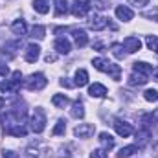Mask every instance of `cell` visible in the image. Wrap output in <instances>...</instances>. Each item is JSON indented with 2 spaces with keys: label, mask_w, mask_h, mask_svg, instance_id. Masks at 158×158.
<instances>
[{
  "label": "cell",
  "mask_w": 158,
  "mask_h": 158,
  "mask_svg": "<svg viewBox=\"0 0 158 158\" xmlns=\"http://www.w3.org/2000/svg\"><path fill=\"white\" fill-rule=\"evenodd\" d=\"M138 145H127V147H121L119 149V153H118V156L119 158H127V156H132L134 153H138Z\"/></svg>",
  "instance_id": "cell-24"
},
{
  "label": "cell",
  "mask_w": 158,
  "mask_h": 158,
  "mask_svg": "<svg viewBox=\"0 0 158 158\" xmlns=\"http://www.w3.org/2000/svg\"><path fill=\"white\" fill-rule=\"evenodd\" d=\"M149 138H151V131H149V129L138 131V132H136V145H138V147H143V145L149 142Z\"/></svg>",
  "instance_id": "cell-17"
},
{
  "label": "cell",
  "mask_w": 158,
  "mask_h": 158,
  "mask_svg": "<svg viewBox=\"0 0 158 158\" xmlns=\"http://www.w3.org/2000/svg\"><path fill=\"white\" fill-rule=\"evenodd\" d=\"M20 85H22V74L17 70V72H13L11 79H7V81L2 85V92H4V94H17L19 88H20Z\"/></svg>",
  "instance_id": "cell-2"
},
{
  "label": "cell",
  "mask_w": 158,
  "mask_h": 158,
  "mask_svg": "<svg viewBox=\"0 0 158 158\" xmlns=\"http://www.w3.org/2000/svg\"><path fill=\"white\" fill-rule=\"evenodd\" d=\"M90 158H109L107 156V151L105 149H96L90 153Z\"/></svg>",
  "instance_id": "cell-35"
},
{
  "label": "cell",
  "mask_w": 158,
  "mask_h": 158,
  "mask_svg": "<svg viewBox=\"0 0 158 158\" xmlns=\"http://www.w3.org/2000/svg\"><path fill=\"white\" fill-rule=\"evenodd\" d=\"M61 85H63V86H66V88L74 86V83H70V81H66V79H61Z\"/></svg>",
  "instance_id": "cell-40"
},
{
  "label": "cell",
  "mask_w": 158,
  "mask_h": 158,
  "mask_svg": "<svg viewBox=\"0 0 158 158\" xmlns=\"http://www.w3.org/2000/svg\"><path fill=\"white\" fill-rule=\"evenodd\" d=\"M52 103H53L57 109H64V107L68 105V98H66L64 94H55V96L52 98Z\"/></svg>",
  "instance_id": "cell-22"
},
{
  "label": "cell",
  "mask_w": 158,
  "mask_h": 158,
  "mask_svg": "<svg viewBox=\"0 0 158 158\" xmlns=\"http://www.w3.org/2000/svg\"><path fill=\"white\" fill-rule=\"evenodd\" d=\"M94 132H96V127L92 123H79L77 127L74 129V134L77 138H90Z\"/></svg>",
  "instance_id": "cell-8"
},
{
  "label": "cell",
  "mask_w": 158,
  "mask_h": 158,
  "mask_svg": "<svg viewBox=\"0 0 158 158\" xmlns=\"http://www.w3.org/2000/svg\"><path fill=\"white\" fill-rule=\"evenodd\" d=\"M88 83V74H86V70H77L76 72V81H74V85L76 86H85Z\"/></svg>",
  "instance_id": "cell-23"
},
{
  "label": "cell",
  "mask_w": 158,
  "mask_h": 158,
  "mask_svg": "<svg viewBox=\"0 0 158 158\" xmlns=\"http://www.w3.org/2000/svg\"><path fill=\"white\" fill-rule=\"evenodd\" d=\"M4 107H6V99H4V98H0V110H2Z\"/></svg>",
  "instance_id": "cell-42"
},
{
  "label": "cell",
  "mask_w": 158,
  "mask_h": 158,
  "mask_svg": "<svg viewBox=\"0 0 158 158\" xmlns=\"http://www.w3.org/2000/svg\"><path fill=\"white\" fill-rule=\"evenodd\" d=\"M68 13V4L66 0H57L55 2V15L61 17V15H66Z\"/></svg>",
  "instance_id": "cell-26"
},
{
  "label": "cell",
  "mask_w": 158,
  "mask_h": 158,
  "mask_svg": "<svg viewBox=\"0 0 158 158\" xmlns=\"http://www.w3.org/2000/svg\"><path fill=\"white\" fill-rule=\"evenodd\" d=\"M153 74H155V79L158 81V68H156V70H153Z\"/></svg>",
  "instance_id": "cell-43"
},
{
  "label": "cell",
  "mask_w": 158,
  "mask_h": 158,
  "mask_svg": "<svg viewBox=\"0 0 158 158\" xmlns=\"http://www.w3.org/2000/svg\"><path fill=\"white\" fill-rule=\"evenodd\" d=\"M132 70H134V74H140V76L149 77L153 74V64H149V63H134L132 64Z\"/></svg>",
  "instance_id": "cell-12"
},
{
  "label": "cell",
  "mask_w": 158,
  "mask_h": 158,
  "mask_svg": "<svg viewBox=\"0 0 158 158\" xmlns=\"http://www.w3.org/2000/svg\"><path fill=\"white\" fill-rule=\"evenodd\" d=\"M94 48H96L98 52H103V44H101V42H96V44H94Z\"/></svg>",
  "instance_id": "cell-41"
},
{
  "label": "cell",
  "mask_w": 158,
  "mask_h": 158,
  "mask_svg": "<svg viewBox=\"0 0 158 158\" xmlns=\"http://www.w3.org/2000/svg\"><path fill=\"white\" fill-rule=\"evenodd\" d=\"M88 94H90L92 98H105V96H107V88H105L101 83H94V85L88 86Z\"/></svg>",
  "instance_id": "cell-15"
},
{
  "label": "cell",
  "mask_w": 158,
  "mask_h": 158,
  "mask_svg": "<svg viewBox=\"0 0 158 158\" xmlns=\"http://www.w3.org/2000/svg\"><path fill=\"white\" fill-rule=\"evenodd\" d=\"M7 74H9V68H7V64H4V63L0 61V76H4V77H6Z\"/></svg>",
  "instance_id": "cell-38"
},
{
  "label": "cell",
  "mask_w": 158,
  "mask_h": 158,
  "mask_svg": "<svg viewBox=\"0 0 158 158\" xmlns=\"http://www.w3.org/2000/svg\"><path fill=\"white\" fill-rule=\"evenodd\" d=\"M53 48L57 50V53H63V55L70 53V50H72V46H70V40H68V39H64V37H59V39L55 40Z\"/></svg>",
  "instance_id": "cell-13"
},
{
  "label": "cell",
  "mask_w": 158,
  "mask_h": 158,
  "mask_svg": "<svg viewBox=\"0 0 158 158\" xmlns=\"http://www.w3.org/2000/svg\"><path fill=\"white\" fill-rule=\"evenodd\" d=\"M44 61H46V63H53V61H55V55H53V53H48V55L44 57Z\"/></svg>",
  "instance_id": "cell-39"
},
{
  "label": "cell",
  "mask_w": 158,
  "mask_h": 158,
  "mask_svg": "<svg viewBox=\"0 0 158 158\" xmlns=\"http://www.w3.org/2000/svg\"><path fill=\"white\" fill-rule=\"evenodd\" d=\"M116 17H118L119 20H123V22H129V20H132L134 13H132V9L127 7V6H118V7H116Z\"/></svg>",
  "instance_id": "cell-14"
},
{
  "label": "cell",
  "mask_w": 158,
  "mask_h": 158,
  "mask_svg": "<svg viewBox=\"0 0 158 158\" xmlns=\"http://www.w3.org/2000/svg\"><path fill=\"white\" fill-rule=\"evenodd\" d=\"M46 83H48V79L44 74H31L30 77L26 79V88L28 90H42L44 86H46Z\"/></svg>",
  "instance_id": "cell-4"
},
{
  "label": "cell",
  "mask_w": 158,
  "mask_h": 158,
  "mask_svg": "<svg viewBox=\"0 0 158 158\" xmlns=\"http://www.w3.org/2000/svg\"><path fill=\"white\" fill-rule=\"evenodd\" d=\"M44 129H46V114H44V110L40 107H37L33 116H31V131L40 134Z\"/></svg>",
  "instance_id": "cell-3"
},
{
  "label": "cell",
  "mask_w": 158,
  "mask_h": 158,
  "mask_svg": "<svg viewBox=\"0 0 158 158\" xmlns=\"http://www.w3.org/2000/svg\"><path fill=\"white\" fill-rule=\"evenodd\" d=\"M143 98H145L147 101H158V92L153 90V88H149V90L143 92Z\"/></svg>",
  "instance_id": "cell-34"
},
{
  "label": "cell",
  "mask_w": 158,
  "mask_h": 158,
  "mask_svg": "<svg viewBox=\"0 0 158 158\" xmlns=\"http://www.w3.org/2000/svg\"><path fill=\"white\" fill-rule=\"evenodd\" d=\"M151 0H129V4L131 6H136V7H143V6H147Z\"/></svg>",
  "instance_id": "cell-36"
},
{
  "label": "cell",
  "mask_w": 158,
  "mask_h": 158,
  "mask_svg": "<svg viewBox=\"0 0 158 158\" xmlns=\"http://www.w3.org/2000/svg\"><path fill=\"white\" fill-rule=\"evenodd\" d=\"M64 131H66V121L64 119H57V123H55V127H53V134L55 136H61V134H64Z\"/></svg>",
  "instance_id": "cell-29"
},
{
  "label": "cell",
  "mask_w": 158,
  "mask_h": 158,
  "mask_svg": "<svg viewBox=\"0 0 158 158\" xmlns=\"http://www.w3.org/2000/svg\"><path fill=\"white\" fill-rule=\"evenodd\" d=\"M147 83V77L145 76H140V74H132L131 77H129V85L131 86H142V85H145Z\"/></svg>",
  "instance_id": "cell-25"
},
{
  "label": "cell",
  "mask_w": 158,
  "mask_h": 158,
  "mask_svg": "<svg viewBox=\"0 0 158 158\" xmlns=\"http://www.w3.org/2000/svg\"><path fill=\"white\" fill-rule=\"evenodd\" d=\"M112 53L116 59H125V52H123V44H112Z\"/></svg>",
  "instance_id": "cell-32"
},
{
  "label": "cell",
  "mask_w": 158,
  "mask_h": 158,
  "mask_svg": "<svg viewBox=\"0 0 158 158\" xmlns=\"http://www.w3.org/2000/svg\"><path fill=\"white\" fill-rule=\"evenodd\" d=\"M2 158H19V155L15 151H9V149H4L2 151Z\"/></svg>",
  "instance_id": "cell-37"
},
{
  "label": "cell",
  "mask_w": 158,
  "mask_h": 158,
  "mask_svg": "<svg viewBox=\"0 0 158 158\" xmlns=\"http://www.w3.org/2000/svg\"><path fill=\"white\" fill-rule=\"evenodd\" d=\"M145 42H147L149 50H153L155 53H158V37H155V35H147Z\"/></svg>",
  "instance_id": "cell-31"
},
{
  "label": "cell",
  "mask_w": 158,
  "mask_h": 158,
  "mask_svg": "<svg viewBox=\"0 0 158 158\" xmlns=\"http://www.w3.org/2000/svg\"><path fill=\"white\" fill-rule=\"evenodd\" d=\"M72 116H74V118H83V116H85V109H83V103H81V101H76V103H74V107H72Z\"/></svg>",
  "instance_id": "cell-28"
},
{
  "label": "cell",
  "mask_w": 158,
  "mask_h": 158,
  "mask_svg": "<svg viewBox=\"0 0 158 158\" xmlns=\"http://www.w3.org/2000/svg\"><path fill=\"white\" fill-rule=\"evenodd\" d=\"M4 132L6 134H11V136H17V138H20V136L24 138L28 134L26 127L20 125V123H7V125H4Z\"/></svg>",
  "instance_id": "cell-5"
},
{
  "label": "cell",
  "mask_w": 158,
  "mask_h": 158,
  "mask_svg": "<svg viewBox=\"0 0 158 158\" xmlns=\"http://www.w3.org/2000/svg\"><path fill=\"white\" fill-rule=\"evenodd\" d=\"M33 9L37 11V13H40V15H46L48 11H50V4L46 2V0H33Z\"/></svg>",
  "instance_id": "cell-21"
},
{
  "label": "cell",
  "mask_w": 158,
  "mask_h": 158,
  "mask_svg": "<svg viewBox=\"0 0 158 158\" xmlns=\"http://www.w3.org/2000/svg\"><path fill=\"white\" fill-rule=\"evenodd\" d=\"M19 46H20L19 42H7V44H4L2 55H6L7 59H13V57L17 55V48H19Z\"/></svg>",
  "instance_id": "cell-16"
},
{
  "label": "cell",
  "mask_w": 158,
  "mask_h": 158,
  "mask_svg": "<svg viewBox=\"0 0 158 158\" xmlns=\"http://www.w3.org/2000/svg\"><path fill=\"white\" fill-rule=\"evenodd\" d=\"M114 129H116V132H118L119 136H123V138H127V136L132 134V125L129 121H125V119H119V118L114 119Z\"/></svg>",
  "instance_id": "cell-7"
},
{
  "label": "cell",
  "mask_w": 158,
  "mask_h": 158,
  "mask_svg": "<svg viewBox=\"0 0 158 158\" xmlns=\"http://www.w3.org/2000/svg\"><path fill=\"white\" fill-rule=\"evenodd\" d=\"M70 9H72V15H74V17L83 19V17H86L90 6H88L86 2H83V0H72V7H70Z\"/></svg>",
  "instance_id": "cell-6"
},
{
  "label": "cell",
  "mask_w": 158,
  "mask_h": 158,
  "mask_svg": "<svg viewBox=\"0 0 158 158\" xmlns=\"http://www.w3.org/2000/svg\"><path fill=\"white\" fill-rule=\"evenodd\" d=\"M99 143L103 145L105 151H109V149L114 147V138H112L109 132H101V134H99Z\"/></svg>",
  "instance_id": "cell-19"
},
{
  "label": "cell",
  "mask_w": 158,
  "mask_h": 158,
  "mask_svg": "<svg viewBox=\"0 0 158 158\" xmlns=\"http://www.w3.org/2000/svg\"><path fill=\"white\" fill-rule=\"evenodd\" d=\"M109 22H110V19H107V17H92L90 22H88V26L94 31H101V30H105L109 26Z\"/></svg>",
  "instance_id": "cell-10"
},
{
  "label": "cell",
  "mask_w": 158,
  "mask_h": 158,
  "mask_svg": "<svg viewBox=\"0 0 158 158\" xmlns=\"http://www.w3.org/2000/svg\"><path fill=\"white\" fill-rule=\"evenodd\" d=\"M28 158H31V156H28Z\"/></svg>",
  "instance_id": "cell-44"
},
{
  "label": "cell",
  "mask_w": 158,
  "mask_h": 158,
  "mask_svg": "<svg viewBox=\"0 0 158 158\" xmlns=\"http://www.w3.org/2000/svg\"><path fill=\"white\" fill-rule=\"evenodd\" d=\"M92 64H94L96 70L109 74L114 81H119V77H121V68H119V64H114V63H110V61H107V59H103V57H96V59L92 61Z\"/></svg>",
  "instance_id": "cell-1"
},
{
  "label": "cell",
  "mask_w": 158,
  "mask_h": 158,
  "mask_svg": "<svg viewBox=\"0 0 158 158\" xmlns=\"http://www.w3.org/2000/svg\"><path fill=\"white\" fill-rule=\"evenodd\" d=\"M11 31H13L15 35H19V37L26 35V22H24V20H15V22L11 24Z\"/></svg>",
  "instance_id": "cell-20"
},
{
  "label": "cell",
  "mask_w": 158,
  "mask_h": 158,
  "mask_svg": "<svg viewBox=\"0 0 158 158\" xmlns=\"http://www.w3.org/2000/svg\"><path fill=\"white\" fill-rule=\"evenodd\" d=\"M90 7H94V9H98V11H103V9H107L109 6H107V0H88L86 2Z\"/></svg>",
  "instance_id": "cell-30"
},
{
  "label": "cell",
  "mask_w": 158,
  "mask_h": 158,
  "mask_svg": "<svg viewBox=\"0 0 158 158\" xmlns=\"http://www.w3.org/2000/svg\"><path fill=\"white\" fill-rule=\"evenodd\" d=\"M142 15H143L145 19H151V20L158 22V7H153V9H149V11H143Z\"/></svg>",
  "instance_id": "cell-33"
},
{
  "label": "cell",
  "mask_w": 158,
  "mask_h": 158,
  "mask_svg": "<svg viewBox=\"0 0 158 158\" xmlns=\"http://www.w3.org/2000/svg\"><path fill=\"white\" fill-rule=\"evenodd\" d=\"M40 55V46L39 44H28L26 46V50H24V59L28 61V63H35L37 59H39Z\"/></svg>",
  "instance_id": "cell-9"
},
{
  "label": "cell",
  "mask_w": 158,
  "mask_h": 158,
  "mask_svg": "<svg viewBox=\"0 0 158 158\" xmlns=\"http://www.w3.org/2000/svg\"><path fill=\"white\" fill-rule=\"evenodd\" d=\"M44 35H46L44 26H33V28H31V35H30V37H33V39H37V40H42Z\"/></svg>",
  "instance_id": "cell-27"
},
{
  "label": "cell",
  "mask_w": 158,
  "mask_h": 158,
  "mask_svg": "<svg viewBox=\"0 0 158 158\" xmlns=\"http://www.w3.org/2000/svg\"><path fill=\"white\" fill-rule=\"evenodd\" d=\"M74 40H76L77 48H85L88 44V35L83 30H74Z\"/></svg>",
  "instance_id": "cell-18"
},
{
  "label": "cell",
  "mask_w": 158,
  "mask_h": 158,
  "mask_svg": "<svg viewBox=\"0 0 158 158\" xmlns=\"http://www.w3.org/2000/svg\"><path fill=\"white\" fill-rule=\"evenodd\" d=\"M123 48L129 53H134V52H138L142 48V40L138 39V37H127V39L123 40Z\"/></svg>",
  "instance_id": "cell-11"
}]
</instances>
